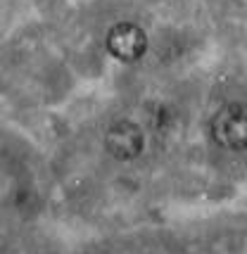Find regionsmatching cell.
I'll return each instance as SVG.
<instances>
[{"label": "cell", "mask_w": 247, "mask_h": 254, "mask_svg": "<svg viewBox=\"0 0 247 254\" xmlns=\"http://www.w3.org/2000/svg\"><path fill=\"white\" fill-rule=\"evenodd\" d=\"M212 138L226 150H247V107L231 102L214 114Z\"/></svg>", "instance_id": "obj_1"}, {"label": "cell", "mask_w": 247, "mask_h": 254, "mask_svg": "<svg viewBox=\"0 0 247 254\" xmlns=\"http://www.w3.org/2000/svg\"><path fill=\"white\" fill-rule=\"evenodd\" d=\"M107 50H110V55L122 62H135L145 55L147 36L138 24L119 22L107 33Z\"/></svg>", "instance_id": "obj_2"}, {"label": "cell", "mask_w": 247, "mask_h": 254, "mask_svg": "<svg viewBox=\"0 0 247 254\" xmlns=\"http://www.w3.org/2000/svg\"><path fill=\"white\" fill-rule=\"evenodd\" d=\"M143 131L135 122H128V119H122V122H114L107 133H105V147L110 150V155L117 157V159H133L143 152Z\"/></svg>", "instance_id": "obj_3"}]
</instances>
